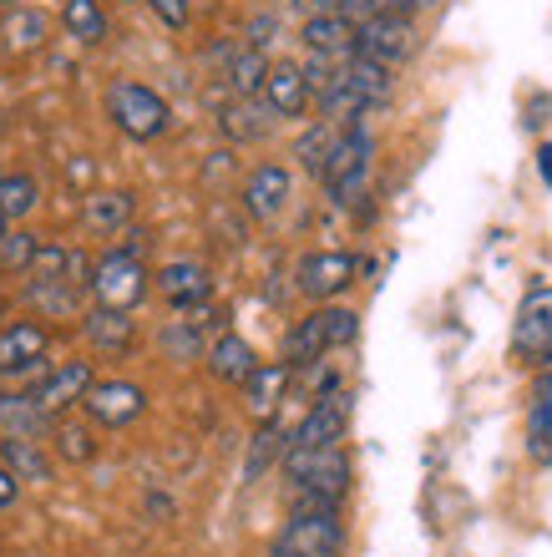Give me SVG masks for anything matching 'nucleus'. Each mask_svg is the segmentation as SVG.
<instances>
[{
	"label": "nucleus",
	"instance_id": "7c9ffc66",
	"mask_svg": "<svg viewBox=\"0 0 552 557\" xmlns=\"http://www.w3.org/2000/svg\"><path fill=\"white\" fill-rule=\"evenodd\" d=\"M0 431H5V436H30V441H36L41 431H51V421L30 406L26 391H21V396H15V391H5V396H0Z\"/></svg>",
	"mask_w": 552,
	"mask_h": 557
},
{
	"label": "nucleus",
	"instance_id": "aec40b11",
	"mask_svg": "<svg viewBox=\"0 0 552 557\" xmlns=\"http://www.w3.org/2000/svg\"><path fill=\"white\" fill-rule=\"evenodd\" d=\"M334 76H340V82H345V87L360 97L365 112L385 107V102H391V91H395L391 66H380V61H365V57H345L340 66H334Z\"/></svg>",
	"mask_w": 552,
	"mask_h": 557
},
{
	"label": "nucleus",
	"instance_id": "f03ea898",
	"mask_svg": "<svg viewBox=\"0 0 552 557\" xmlns=\"http://www.w3.org/2000/svg\"><path fill=\"white\" fill-rule=\"evenodd\" d=\"M355 335H360V314H355V309L349 305H320V309H309L305 320H294L290 330H284V350H279V360L299 375V370L315 366V360H324V355L355 345Z\"/></svg>",
	"mask_w": 552,
	"mask_h": 557
},
{
	"label": "nucleus",
	"instance_id": "c756f323",
	"mask_svg": "<svg viewBox=\"0 0 552 557\" xmlns=\"http://www.w3.org/2000/svg\"><path fill=\"white\" fill-rule=\"evenodd\" d=\"M41 203V183L30 173H0V219L5 223H21L26 213H36Z\"/></svg>",
	"mask_w": 552,
	"mask_h": 557
},
{
	"label": "nucleus",
	"instance_id": "c85d7f7f",
	"mask_svg": "<svg viewBox=\"0 0 552 557\" xmlns=\"http://www.w3.org/2000/svg\"><path fill=\"white\" fill-rule=\"evenodd\" d=\"M284 446H290L284 425H279V421H259V431H254V441H248V456H244V482H259L263 471L284 456Z\"/></svg>",
	"mask_w": 552,
	"mask_h": 557
},
{
	"label": "nucleus",
	"instance_id": "412c9836",
	"mask_svg": "<svg viewBox=\"0 0 552 557\" xmlns=\"http://www.w3.org/2000/svg\"><path fill=\"white\" fill-rule=\"evenodd\" d=\"M82 335H87L91 350H102V355H127L132 339H137V324H132V314H122V309L91 305L87 314H82Z\"/></svg>",
	"mask_w": 552,
	"mask_h": 557
},
{
	"label": "nucleus",
	"instance_id": "4468645a",
	"mask_svg": "<svg viewBox=\"0 0 552 557\" xmlns=\"http://www.w3.org/2000/svg\"><path fill=\"white\" fill-rule=\"evenodd\" d=\"M345 425H349V391H330L305 411V421L290 431V446H345Z\"/></svg>",
	"mask_w": 552,
	"mask_h": 557
},
{
	"label": "nucleus",
	"instance_id": "4be33fe9",
	"mask_svg": "<svg viewBox=\"0 0 552 557\" xmlns=\"http://www.w3.org/2000/svg\"><path fill=\"white\" fill-rule=\"evenodd\" d=\"M204 360H208V370H213V381H223V385H244L248 375H254V366H259L254 345H248L244 335H233V330H223V335L208 345Z\"/></svg>",
	"mask_w": 552,
	"mask_h": 557
},
{
	"label": "nucleus",
	"instance_id": "b1692460",
	"mask_svg": "<svg viewBox=\"0 0 552 557\" xmlns=\"http://www.w3.org/2000/svg\"><path fill=\"white\" fill-rule=\"evenodd\" d=\"M274 122L279 117L259 102V97H233V102L219 112V133L229 137V143H263Z\"/></svg>",
	"mask_w": 552,
	"mask_h": 557
},
{
	"label": "nucleus",
	"instance_id": "5701e85b",
	"mask_svg": "<svg viewBox=\"0 0 552 557\" xmlns=\"http://www.w3.org/2000/svg\"><path fill=\"white\" fill-rule=\"evenodd\" d=\"M132 213H137V198H132L127 188H102V193H87V203H82V223H87L91 234H122L132 223Z\"/></svg>",
	"mask_w": 552,
	"mask_h": 557
},
{
	"label": "nucleus",
	"instance_id": "bb28decb",
	"mask_svg": "<svg viewBox=\"0 0 552 557\" xmlns=\"http://www.w3.org/2000/svg\"><path fill=\"white\" fill-rule=\"evenodd\" d=\"M527 456L538 467H552V375L532 385V406H527Z\"/></svg>",
	"mask_w": 552,
	"mask_h": 557
},
{
	"label": "nucleus",
	"instance_id": "6e6552de",
	"mask_svg": "<svg viewBox=\"0 0 552 557\" xmlns=\"http://www.w3.org/2000/svg\"><path fill=\"white\" fill-rule=\"evenodd\" d=\"M416 46H421V36H416V21H410V15H370V21L355 26V57L380 61V66H391V72L401 61L416 57Z\"/></svg>",
	"mask_w": 552,
	"mask_h": 557
},
{
	"label": "nucleus",
	"instance_id": "a211bd4d",
	"mask_svg": "<svg viewBox=\"0 0 552 557\" xmlns=\"http://www.w3.org/2000/svg\"><path fill=\"white\" fill-rule=\"evenodd\" d=\"M26 305L41 320H82L87 314V289H76L66 278H46V274H26Z\"/></svg>",
	"mask_w": 552,
	"mask_h": 557
},
{
	"label": "nucleus",
	"instance_id": "20e7f679",
	"mask_svg": "<svg viewBox=\"0 0 552 557\" xmlns=\"http://www.w3.org/2000/svg\"><path fill=\"white\" fill-rule=\"evenodd\" d=\"M107 117L122 137L132 143H158L168 127H173V107L162 97L158 87H147V82H132V76H116L112 87H107Z\"/></svg>",
	"mask_w": 552,
	"mask_h": 557
},
{
	"label": "nucleus",
	"instance_id": "cd10ccee",
	"mask_svg": "<svg viewBox=\"0 0 552 557\" xmlns=\"http://www.w3.org/2000/svg\"><path fill=\"white\" fill-rule=\"evenodd\" d=\"M61 26L66 36L82 46H102L107 41V11L102 0H61Z\"/></svg>",
	"mask_w": 552,
	"mask_h": 557
},
{
	"label": "nucleus",
	"instance_id": "c9c22d12",
	"mask_svg": "<svg viewBox=\"0 0 552 557\" xmlns=\"http://www.w3.org/2000/svg\"><path fill=\"white\" fill-rule=\"evenodd\" d=\"M162 345H168V355H173V360H193V355L204 350V345H198V324H193V320H168Z\"/></svg>",
	"mask_w": 552,
	"mask_h": 557
},
{
	"label": "nucleus",
	"instance_id": "dca6fc26",
	"mask_svg": "<svg viewBox=\"0 0 552 557\" xmlns=\"http://www.w3.org/2000/svg\"><path fill=\"white\" fill-rule=\"evenodd\" d=\"M290 385H294V370L284 366V360H259L254 375L238 385V391H244V411L254 416V421H274L279 406L290 400Z\"/></svg>",
	"mask_w": 552,
	"mask_h": 557
},
{
	"label": "nucleus",
	"instance_id": "a19ab883",
	"mask_svg": "<svg viewBox=\"0 0 552 557\" xmlns=\"http://www.w3.org/2000/svg\"><path fill=\"white\" fill-rule=\"evenodd\" d=\"M269 557H299V553H290V547H279V543H269Z\"/></svg>",
	"mask_w": 552,
	"mask_h": 557
},
{
	"label": "nucleus",
	"instance_id": "f3484780",
	"mask_svg": "<svg viewBox=\"0 0 552 557\" xmlns=\"http://www.w3.org/2000/svg\"><path fill=\"white\" fill-rule=\"evenodd\" d=\"M259 102L274 112V117H305L315 97H309V82H305V66L294 61H274L263 72V87H259Z\"/></svg>",
	"mask_w": 552,
	"mask_h": 557
},
{
	"label": "nucleus",
	"instance_id": "4c0bfd02",
	"mask_svg": "<svg viewBox=\"0 0 552 557\" xmlns=\"http://www.w3.org/2000/svg\"><path fill=\"white\" fill-rule=\"evenodd\" d=\"M15 497H21V482H15L11 471L0 467V507H11V502H15Z\"/></svg>",
	"mask_w": 552,
	"mask_h": 557
},
{
	"label": "nucleus",
	"instance_id": "ddd939ff",
	"mask_svg": "<svg viewBox=\"0 0 552 557\" xmlns=\"http://www.w3.org/2000/svg\"><path fill=\"white\" fill-rule=\"evenodd\" d=\"M82 411L91 416V425H132L147 411V391L137 381H91Z\"/></svg>",
	"mask_w": 552,
	"mask_h": 557
},
{
	"label": "nucleus",
	"instance_id": "423d86ee",
	"mask_svg": "<svg viewBox=\"0 0 552 557\" xmlns=\"http://www.w3.org/2000/svg\"><path fill=\"white\" fill-rule=\"evenodd\" d=\"M274 543L290 547V553H299V557H345V522H340V507H324V502H294L290 522L279 528Z\"/></svg>",
	"mask_w": 552,
	"mask_h": 557
},
{
	"label": "nucleus",
	"instance_id": "39448f33",
	"mask_svg": "<svg viewBox=\"0 0 552 557\" xmlns=\"http://www.w3.org/2000/svg\"><path fill=\"white\" fill-rule=\"evenodd\" d=\"M147 289H152V274H147L143 253L112 249V253H102V259L91 264L87 294H91V299H97L102 309H122V314H132V309L147 299Z\"/></svg>",
	"mask_w": 552,
	"mask_h": 557
},
{
	"label": "nucleus",
	"instance_id": "2f4dec72",
	"mask_svg": "<svg viewBox=\"0 0 552 557\" xmlns=\"http://www.w3.org/2000/svg\"><path fill=\"white\" fill-rule=\"evenodd\" d=\"M51 436H57V456L61 461H72V467H87L91 456H97V431L87 421H51Z\"/></svg>",
	"mask_w": 552,
	"mask_h": 557
},
{
	"label": "nucleus",
	"instance_id": "f704fd0d",
	"mask_svg": "<svg viewBox=\"0 0 552 557\" xmlns=\"http://www.w3.org/2000/svg\"><path fill=\"white\" fill-rule=\"evenodd\" d=\"M334 137H340V127H334V122H315V127H305V133H299V143H294V158L305 162L309 173L320 177V168H324V158H330V147H334Z\"/></svg>",
	"mask_w": 552,
	"mask_h": 557
},
{
	"label": "nucleus",
	"instance_id": "9d476101",
	"mask_svg": "<svg viewBox=\"0 0 552 557\" xmlns=\"http://www.w3.org/2000/svg\"><path fill=\"white\" fill-rule=\"evenodd\" d=\"M51 355V330L41 320H5L0 324V381H21L46 366Z\"/></svg>",
	"mask_w": 552,
	"mask_h": 557
},
{
	"label": "nucleus",
	"instance_id": "9b49d317",
	"mask_svg": "<svg viewBox=\"0 0 552 557\" xmlns=\"http://www.w3.org/2000/svg\"><path fill=\"white\" fill-rule=\"evenodd\" d=\"M91 381H97V375H91V360H66V366L46 370L26 396H30V406H36L46 421H61L72 406H82V396L91 391Z\"/></svg>",
	"mask_w": 552,
	"mask_h": 557
},
{
	"label": "nucleus",
	"instance_id": "393cba45",
	"mask_svg": "<svg viewBox=\"0 0 552 557\" xmlns=\"http://www.w3.org/2000/svg\"><path fill=\"white\" fill-rule=\"evenodd\" d=\"M46 36H51V15L36 11V5H11L5 26H0V41H5V51H15V57L41 51Z\"/></svg>",
	"mask_w": 552,
	"mask_h": 557
},
{
	"label": "nucleus",
	"instance_id": "79ce46f5",
	"mask_svg": "<svg viewBox=\"0 0 552 557\" xmlns=\"http://www.w3.org/2000/svg\"><path fill=\"white\" fill-rule=\"evenodd\" d=\"M5 309H11V305H5V294H0V324H5Z\"/></svg>",
	"mask_w": 552,
	"mask_h": 557
},
{
	"label": "nucleus",
	"instance_id": "37998d69",
	"mask_svg": "<svg viewBox=\"0 0 552 557\" xmlns=\"http://www.w3.org/2000/svg\"><path fill=\"white\" fill-rule=\"evenodd\" d=\"M0 5H21V0H0Z\"/></svg>",
	"mask_w": 552,
	"mask_h": 557
},
{
	"label": "nucleus",
	"instance_id": "473e14b6",
	"mask_svg": "<svg viewBox=\"0 0 552 557\" xmlns=\"http://www.w3.org/2000/svg\"><path fill=\"white\" fill-rule=\"evenodd\" d=\"M36 249H41V234H30V228H5V234H0V274H30Z\"/></svg>",
	"mask_w": 552,
	"mask_h": 557
},
{
	"label": "nucleus",
	"instance_id": "7ed1b4c3",
	"mask_svg": "<svg viewBox=\"0 0 552 557\" xmlns=\"http://www.w3.org/2000/svg\"><path fill=\"white\" fill-rule=\"evenodd\" d=\"M370 168H376V137H370L365 122H349V127H340V137H334L330 158H324V168H320V183L334 203L349 208V203H360L365 188H370Z\"/></svg>",
	"mask_w": 552,
	"mask_h": 557
},
{
	"label": "nucleus",
	"instance_id": "f257e3e1",
	"mask_svg": "<svg viewBox=\"0 0 552 557\" xmlns=\"http://www.w3.org/2000/svg\"><path fill=\"white\" fill-rule=\"evenodd\" d=\"M279 467H284L294 502H324V507H340L355 476L345 446H284Z\"/></svg>",
	"mask_w": 552,
	"mask_h": 557
},
{
	"label": "nucleus",
	"instance_id": "f8f14e48",
	"mask_svg": "<svg viewBox=\"0 0 552 557\" xmlns=\"http://www.w3.org/2000/svg\"><path fill=\"white\" fill-rule=\"evenodd\" d=\"M152 289L162 294V305L177 309V314H193L213 299V269L198 264V259H168V264L152 274Z\"/></svg>",
	"mask_w": 552,
	"mask_h": 557
},
{
	"label": "nucleus",
	"instance_id": "72a5a7b5",
	"mask_svg": "<svg viewBox=\"0 0 552 557\" xmlns=\"http://www.w3.org/2000/svg\"><path fill=\"white\" fill-rule=\"evenodd\" d=\"M263 72H269L263 51H254V46L233 51V61H229V87H233V97H259Z\"/></svg>",
	"mask_w": 552,
	"mask_h": 557
},
{
	"label": "nucleus",
	"instance_id": "c03bdc74",
	"mask_svg": "<svg viewBox=\"0 0 552 557\" xmlns=\"http://www.w3.org/2000/svg\"><path fill=\"white\" fill-rule=\"evenodd\" d=\"M5 228H11V223H5V219H0V234H5Z\"/></svg>",
	"mask_w": 552,
	"mask_h": 557
},
{
	"label": "nucleus",
	"instance_id": "6ab92c4d",
	"mask_svg": "<svg viewBox=\"0 0 552 557\" xmlns=\"http://www.w3.org/2000/svg\"><path fill=\"white\" fill-rule=\"evenodd\" d=\"M305 46L309 57H324V61H345L355 57V21H345L340 11H315L305 21Z\"/></svg>",
	"mask_w": 552,
	"mask_h": 557
},
{
	"label": "nucleus",
	"instance_id": "58836bf2",
	"mask_svg": "<svg viewBox=\"0 0 552 557\" xmlns=\"http://www.w3.org/2000/svg\"><path fill=\"white\" fill-rule=\"evenodd\" d=\"M542 112H552V97H532V107H527V127H542Z\"/></svg>",
	"mask_w": 552,
	"mask_h": 557
},
{
	"label": "nucleus",
	"instance_id": "a878e982",
	"mask_svg": "<svg viewBox=\"0 0 552 557\" xmlns=\"http://www.w3.org/2000/svg\"><path fill=\"white\" fill-rule=\"evenodd\" d=\"M0 467L11 471L15 482H30V486L51 482V461H46L41 441H30V436H5L0 441Z\"/></svg>",
	"mask_w": 552,
	"mask_h": 557
},
{
	"label": "nucleus",
	"instance_id": "1a4fd4ad",
	"mask_svg": "<svg viewBox=\"0 0 552 557\" xmlns=\"http://www.w3.org/2000/svg\"><path fill=\"white\" fill-rule=\"evenodd\" d=\"M512 355L523 366H552V284H532L512 324Z\"/></svg>",
	"mask_w": 552,
	"mask_h": 557
},
{
	"label": "nucleus",
	"instance_id": "0eeeda50",
	"mask_svg": "<svg viewBox=\"0 0 552 557\" xmlns=\"http://www.w3.org/2000/svg\"><path fill=\"white\" fill-rule=\"evenodd\" d=\"M355 274H360V259L349 249H320L294 264V289L305 299H315V305H334L355 284Z\"/></svg>",
	"mask_w": 552,
	"mask_h": 557
},
{
	"label": "nucleus",
	"instance_id": "e433bc0d",
	"mask_svg": "<svg viewBox=\"0 0 552 557\" xmlns=\"http://www.w3.org/2000/svg\"><path fill=\"white\" fill-rule=\"evenodd\" d=\"M147 5L158 11V21L168 30H183V26H188V0H147Z\"/></svg>",
	"mask_w": 552,
	"mask_h": 557
},
{
	"label": "nucleus",
	"instance_id": "ea45409f",
	"mask_svg": "<svg viewBox=\"0 0 552 557\" xmlns=\"http://www.w3.org/2000/svg\"><path fill=\"white\" fill-rule=\"evenodd\" d=\"M538 177L552 188V143H542V147H538Z\"/></svg>",
	"mask_w": 552,
	"mask_h": 557
},
{
	"label": "nucleus",
	"instance_id": "2eb2a0df",
	"mask_svg": "<svg viewBox=\"0 0 552 557\" xmlns=\"http://www.w3.org/2000/svg\"><path fill=\"white\" fill-rule=\"evenodd\" d=\"M290 198H294V173L284 162H259V168L244 177V213L248 219H259V223L279 219V213L290 208Z\"/></svg>",
	"mask_w": 552,
	"mask_h": 557
},
{
	"label": "nucleus",
	"instance_id": "a18cd8bd",
	"mask_svg": "<svg viewBox=\"0 0 552 557\" xmlns=\"http://www.w3.org/2000/svg\"><path fill=\"white\" fill-rule=\"evenodd\" d=\"M127 5H132V0H127Z\"/></svg>",
	"mask_w": 552,
	"mask_h": 557
}]
</instances>
